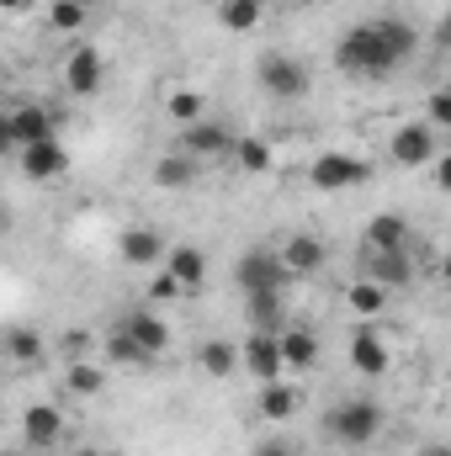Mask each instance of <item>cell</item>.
Instances as JSON below:
<instances>
[{
  "label": "cell",
  "instance_id": "obj_1",
  "mask_svg": "<svg viewBox=\"0 0 451 456\" xmlns=\"http://www.w3.org/2000/svg\"><path fill=\"white\" fill-rule=\"evenodd\" d=\"M414 48H420V37H414L409 21H398V16H377V21H361L356 32L340 37L335 64L345 69V75L377 80V75H393Z\"/></svg>",
  "mask_w": 451,
  "mask_h": 456
},
{
  "label": "cell",
  "instance_id": "obj_2",
  "mask_svg": "<svg viewBox=\"0 0 451 456\" xmlns=\"http://www.w3.org/2000/svg\"><path fill=\"white\" fill-rule=\"evenodd\" d=\"M324 430L335 436L340 446L361 452V446H372V441L382 436V409H377L372 398H350V403H340V409H330Z\"/></svg>",
  "mask_w": 451,
  "mask_h": 456
},
{
  "label": "cell",
  "instance_id": "obj_3",
  "mask_svg": "<svg viewBox=\"0 0 451 456\" xmlns=\"http://www.w3.org/2000/svg\"><path fill=\"white\" fill-rule=\"evenodd\" d=\"M48 138H59L53 133V112H43L37 102H16L5 122H0V143L11 149V154H21V149H32V143H48Z\"/></svg>",
  "mask_w": 451,
  "mask_h": 456
},
{
  "label": "cell",
  "instance_id": "obj_4",
  "mask_svg": "<svg viewBox=\"0 0 451 456\" xmlns=\"http://www.w3.org/2000/svg\"><path fill=\"white\" fill-rule=\"evenodd\" d=\"M234 281H239V292H287L292 271H287L282 249H276V255H271V249H250V255H239Z\"/></svg>",
  "mask_w": 451,
  "mask_h": 456
},
{
  "label": "cell",
  "instance_id": "obj_5",
  "mask_svg": "<svg viewBox=\"0 0 451 456\" xmlns=\"http://www.w3.org/2000/svg\"><path fill=\"white\" fill-rule=\"evenodd\" d=\"M366 175H372V165L356 159V154H340V149L319 154V159L308 165V186H314V191H356Z\"/></svg>",
  "mask_w": 451,
  "mask_h": 456
},
{
  "label": "cell",
  "instance_id": "obj_6",
  "mask_svg": "<svg viewBox=\"0 0 451 456\" xmlns=\"http://www.w3.org/2000/svg\"><path fill=\"white\" fill-rule=\"evenodd\" d=\"M260 91L271 102H303L308 96V69L292 53H266L260 59Z\"/></svg>",
  "mask_w": 451,
  "mask_h": 456
},
{
  "label": "cell",
  "instance_id": "obj_7",
  "mask_svg": "<svg viewBox=\"0 0 451 456\" xmlns=\"http://www.w3.org/2000/svg\"><path fill=\"white\" fill-rule=\"evenodd\" d=\"M239 361H244V371L266 387V382H282V371H287V361H282V335H266V330H250V340L239 345Z\"/></svg>",
  "mask_w": 451,
  "mask_h": 456
},
{
  "label": "cell",
  "instance_id": "obj_8",
  "mask_svg": "<svg viewBox=\"0 0 451 456\" xmlns=\"http://www.w3.org/2000/svg\"><path fill=\"white\" fill-rule=\"evenodd\" d=\"M388 154L404 165V170H420V165H436V127L430 122H404L388 143Z\"/></svg>",
  "mask_w": 451,
  "mask_h": 456
},
{
  "label": "cell",
  "instance_id": "obj_9",
  "mask_svg": "<svg viewBox=\"0 0 451 456\" xmlns=\"http://www.w3.org/2000/svg\"><path fill=\"white\" fill-rule=\"evenodd\" d=\"M234 143H239V138L228 133L224 122H208V117H202V122L181 127V143H176V149L192 154V159H224V154H234Z\"/></svg>",
  "mask_w": 451,
  "mask_h": 456
},
{
  "label": "cell",
  "instance_id": "obj_10",
  "mask_svg": "<svg viewBox=\"0 0 451 456\" xmlns=\"http://www.w3.org/2000/svg\"><path fill=\"white\" fill-rule=\"evenodd\" d=\"M117 255L127 260V265H138V271H149V265H165V239H160V228L149 224H133L122 228V239H117Z\"/></svg>",
  "mask_w": 451,
  "mask_h": 456
},
{
  "label": "cell",
  "instance_id": "obj_11",
  "mask_svg": "<svg viewBox=\"0 0 451 456\" xmlns=\"http://www.w3.org/2000/svg\"><path fill=\"white\" fill-rule=\"evenodd\" d=\"M16 159H21V175H27V181H59V175L70 170V154H64V143H59V138L32 143V149H21Z\"/></svg>",
  "mask_w": 451,
  "mask_h": 456
},
{
  "label": "cell",
  "instance_id": "obj_12",
  "mask_svg": "<svg viewBox=\"0 0 451 456\" xmlns=\"http://www.w3.org/2000/svg\"><path fill=\"white\" fill-rule=\"evenodd\" d=\"M59 436H64V414H59L53 403H32V409L21 414V441H27L32 452H48Z\"/></svg>",
  "mask_w": 451,
  "mask_h": 456
},
{
  "label": "cell",
  "instance_id": "obj_13",
  "mask_svg": "<svg viewBox=\"0 0 451 456\" xmlns=\"http://www.w3.org/2000/svg\"><path fill=\"white\" fill-rule=\"evenodd\" d=\"M64 86H70V96H96L102 91V53L96 48H75L64 59Z\"/></svg>",
  "mask_w": 451,
  "mask_h": 456
},
{
  "label": "cell",
  "instance_id": "obj_14",
  "mask_svg": "<svg viewBox=\"0 0 451 456\" xmlns=\"http://www.w3.org/2000/svg\"><path fill=\"white\" fill-rule=\"evenodd\" d=\"M122 330L133 335V340L144 345L149 355H160V350H170V324L154 314V308H127L122 314Z\"/></svg>",
  "mask_w": 451,
  "mask_h": 456
},
{
  "label": "cell",
  "instance_id": "obj_15",
  "mask_svg": "<svg viewBox=\"0 0 451 456\" xmlns=\"http://www.w3.org/2000/svg\"><path fill=\"white\" fill-rule=\"evenodd\" d=\"M282 260H287L292 276H314V271H324L330 249H324V239H314V233H292V239L282 244Z\"/></svg>",
  "mask_w": 451,
  "mask_h": 456
},
{
  "label": "cell",
  "instance_id": "obj_16",
  "mask_svg": "<svg viewBox=\"0 0 451 456\" xmlns=\"http://www.w3.org/2000/svg\"><path fill=\"white\" fill-rule=\"evenodd\" d=\"M255 409H260V419L287 425V419L303 409V387H292V382H266V387H260V398H255Z\"/></svg>",
  "mask_w": 451,
  "mask_h": 456
},
{
  "label": "cell",
  "instance_id": "obj_17",
  "mask_svg": "<svg viewBox=\"0 0 451 456\" xmlns=\"http://www.w3.org/2000/svg\"><path fill=\"white\" fill-rule=\"evenodd\" d=\"M388 340L377 335V330H356V340H350V366L361 371V377H382L388 371Z\"/></svg>",
  "mask_w": 451,
  "mask_h": 456
},
{
  "label": "cell",
  "instance_id": "obj_18",
  "mask_svg": "<svg viewBox=\"0 0 451 456\" xmlns=\"http://www.w3.org/2000/svg\"><path fill=\"white\" fill-rule=\"evenodd\" d=\"M165 271H170L186 292H197V287L208 281V255H202L197 244H176V249L165 255Z\"/></svg>",
  "mask_w": 451,
  "mask_h": 456
},
{
  "label": "cell",
  "instance_id": "obj_19",
  "mask_svg": "<svg viewBox=\"0 0 451 456\" xmlns=\"http://www.w3.org/2000/svg\"><path fill=\"white\" fill-rule=\"evenodd\" d=\"M366 276H372V281H382V287L393 292V287H409L414 265H409V255H404V249H372V260H366Z\"/></svg>",
  "mask_w": 451,
  "mask_h": 456
},
{
  "label": "cell",
  "instance_id": "obj_20",
  "mask_svg": "<svg viewBox=\"0 0 451 456\" xmlns=\"http://www.w3.org/2000/svg\"><path fill=\"white\" fill-rule=\"evenodd\" d=\"M197 165L202 159H192V154H165L160 165H154V186H165V191H192V181H197Z\"/></svg>",
  "mask_w": 451,
  "mask_h": 456
},
{
  "label": "cell",
  "instance_id": "obj_21",
  "mask_svg": "<svg viewBox=\"0 0 451 456\" xmlns=\"http://www.w3.org/2000/svg\"><path fill=\"white\" fill-rule=\"evenodd\" d=\"M244 314H250V330H266L276 335L282 330V292H244Z\"/></svg>",
  "mask_w": 451,
  "mask_h": 456
},
{
  "label": "cell",
  "instance_id": "obj_22",
  "mask_svg": "<svg viewBox=\"0 0 451 456\" xmlns=\"http://www.w3.org/2000/svg\"><path fill=\"white\" fill-rule=\"evenodd\" d=\"M382 303H388V287H382V281H372V276H356V281L345 287V308H350V314H361V319L382 314Z\"/></svg>",
  "mask_w": 451,
  "mask_h": 456
},
{
  "label": "cell",
  "instance_id": "obj_23",
  "mask_svg": "<svg viewBox=\"0 0 451 456\" xmlns=\"http://www.w3.org/2000/svg\"><path fill=\"white\" fill-rule=\"evenodd\" d=\"M282 361H287L292 371L319 366V335H314V330H287V335H282Z\"/></svg>",
  "mask_w": 451,
  "mask_h": 456
},
{
  "label": "cell",
  "instance_id": "obj_24",
  "mask_svg": "<svg viewBox=\"0 0 451 456\" xmlns=\"http://www.w3.org/2000/svg\"><path fill=\"white\" fill-rule=\"evenodd\" d=\"M404 239H409V224H404L398 213H377V218L366 224V244H372V249H404Z\"/></svg>",
  "mask_w": 451,
  "mask_h": 456
},
{
  "label": "cell",
  "instance_id": "obj_25",
  "mask_svg": "<svg viewBox=\"0 0 451 456\" xmlns=\"http://www.w3.org/2000/svg\"><path fill=\"white\" fill-rule=\"evenodd\" d=\"M102 350H107V361H112V366H149V361H154V355H149L144 345L133 340L122 324H117L112 335H107V345H102Z\"/></svg>",
  "mask_w": 451,
  "mask_h": 456
},
{
  "label": "cell",
  "instance_id": "obj_26",
  "mask_svg": "<svg viewBox=\"0 0 451 456\" xmlns=\"http://www.w3.org/2000/svg\"><path fill=\"white\" fill-rule=\"evenodd\" d=\"M197 361H202L208 377H228L234 366H244V361H239V345H228V340H208L197 350Z\"/></svg>",
  "mask_w": 451,
  "mask_h": 456
},
{
  "label": "cell",
  "instance_id": "obj_27",
  "mask_svg": "<svg viewBox=\"0 0 451 456\" xmlns=\"http://www.w3.org/2000/svg\"><path fill=\"white\" fill-rule=\"evenodd\" d=\"M260 0H218V21H224L228 32H255V21H260Z\"/></svg>",
  "mask_w": 451,
  "mask_h": 456
},
{
  "label": "cell",
  "instance_id": "obj_28",
  "mask_svg": "<svg viewBox=\"0 0 451 456\" xmlns=\"http://www.w3.org/2000/svg\"><path fill=\"white\" fill-rule=\"evenodd\" d=\"M165 112L176 117L181 127H192V122H202V91H192V86H176V91L165 96Z\"/></svg>",
  "mask_w": 451,
  "mask_h": 456
},
{
  "label": "cell",
  "instance_id": "obj_29",
  "mask_svg": "<svg viewBox=\"0 0 451 456\" xmlns=\"http://www.w3.org/2000/svg\"><path fill=\"white\" fill-rule=\"evenodd\" d=\"M5 355H11L16 366H37V361H43V335H32V330H11V335H5Z\"/></svg>",
  "mask_w": 451,
  "mask_h": 456
},
{
  "label": "cell",
  "instance_id": "obj_30",
  "mask_svg": "<svg viewBox=\"0 0 451 456\" xmlns=\"http://www.w3.org/2000/svg\"><path fill=\"white\" fill-rule=\"evenodd\" d=\"M234 159H239V170L260 175V170H271V143L266 138H239L234 143Z\"/></svg>",
  "mask_w": 451,
  "mask_h": 456
},
{
  "label": "cell",
  "instance_id": "obj_31",
  "mask_svg": "<svg viewBox=\"0 0 451 456\" xmlns=\"http://www.w3.org/2000/svg\"><path fill=\"white\" fill-rule=\"evenodd\" d=\"M48 27L53 32H80L86 27V0H48Z\"/></svg>",
  "mask_w": 451,
  "mask_h": 456
},
{
  "label": "cell",
  "instance_id": "obj_32",
  "mask_svg": "<svg viewBox=\"0 0 451 456\" xmlns=\"http://www.w3.org/2000/svg\"><path fill=\"white\" fill-rule=\"evenodd\" d=\"M64 387H70L75 398H91V393H102V371H96L91 361H75V366L64 371Z\"/></svg>",
  "mask_w": 451,
  "mask_h": 456
},
{
  "label": "cell",
  "instance_id": "obj_33",
  "mask_svg": "<svg viewBox=\"0 0 451 456\" xmlns=\"http://www.w3.org/2000/svg\"><path fill=\"white\" fill-rule=\"evenodd\" d=\"M181 292H186V287H181L170 271H154V276H149V303H176Z\"/></svg>",
  "mask_w": 451,
  "mask_h": 456
},
{
  "label": "cell",
  "instance_id": "obj_34",
  "mask_svg": "<svg viewBox=\"0 0 451 456\" xmlns=\"http://www.w3.org/2000/svg\"><path fill=\"white\" fill-rule=\"evenodd\" d=\"M425 122H430V127H447V133H451V86H441V91L425 102Z\"/></svg>",
  "mask_w": 451,
  "mask_h": 456
},
{
  "label": "cell",
  "instance_id": "obj_35",
  "mask_svg": "<svg viewBox=\"0 0 451 456\" xmlns=\"http://www.w3.org/2000/svg\"><path fill=\"white\" fill-rule=\"evenodd\" d=\"M430 170H436V186L451 197V154H436V165H430Z\"/></svg>",
  "mask_w": 451,
  "mask_h": 456
},
{
  "label": "cell",
  "instance_id": "obj_36",
  "mask_svg": "<svg viewBox=\"0 0 451 456\" xmlns=\"http://www.w3.org/2000/svg\"><path fill=\"white\" fill-rule=\"evenodd\" d=\"M255 456H292V452H287L282 441H260V446H255Z\"/></svg>",
  "mask_w": 451,
  "mask_h": 456
},
{
  "label": "cell",
  "instance_id": "obj_37",
  "mask_svg": "<svg viewBox=\"0 0 451 456\" xmlns=\"http://www.w3.org/2000/svg\"><path fill=\"white\" fill-rule=\"evenodd\" d=\"M0 5H5V11H11V16H21V11H27V5H32V0H0Z\"/></svg>",
  "mask_w": 451,
  "mask_h": 456
},
{
  "label": "cell",
  "instance_id": "obj_38",
  "mask_svg": "<svg viewBox=\"0 0 451 456\" xmlns=\"http://www.w3.org/2000/svg\"><path fill=\"white\" fill-rule=\"evenodd\" d=\"M441 281H447V287H451V249H447V255H441Z\"/></svg>",
  "mask_w": 451,
  "mask_h": 456
},
{
  "label": "cell",
  "instance_id": "obj_39",
  "mask_svg": "<svg viewBox=\"0 0 451 456\" xmlns=\"http://www.w3.org/2000/svg\"><path fill=\"white\" fill-rule=\"evenodd\" d=\"M441 43H451V11L441 16Z\"/></svg>",
  "mask_w": 451,
  "mask_h": 456
},
{
  "label": "cell",
  "instance_id": "obj_40",
  "mask_svg": "<svg viewBox=\"0 0 451 456\" xmlns=\"http://www.w3.org/2000/svg\"><path fill=\"white\" fill-rule=\"evenodd\" d=\"M425 456H451V446H430V452H425Z\"/></svg>",
  "mask_w": 451,
  "mask_h": 456
},
{
  "label": "cell",
  "instance_id": "obj_41",
  "mask_svg": "<svg viewBox=\"0 0 451 456\" xmlns=\"http://www.w3.org/2000/svg\"><path fill=\"white\" fill-rule=\"evenodd\" d=\"M75 456H102V452H75Z\"/></svg>",
  "mask_w": 451,
  "mask_h": 456
},
{
  "label": "cell",
  "instance_id": "obj_42",
  "mask_svg": "<svg viewBox=\"0 0 451 456\" xmlns=\"http://www.w3.org/2000/svg\"><path fill=\"white\" fill-rule=\"evenodd\" d=\"M5 456H21V452H5Z\"/></svg>",
  "mask_w": 451,
  "mask_h": 456
},
{
  "label": "cell",
  "instance_id": "obj_43",
  "mask_svg": "<svg viewBox=\"0 0 451 456\" xmlns=\"http://www.w3.org/2000/svg\"><path fill=\"white\" fill-rule=\"evenodd\" d=\"M260 5H266V0H260Z\"/></svg>",
  "mask_w": 451,
  "mask_h": 456
}]
</instances>
